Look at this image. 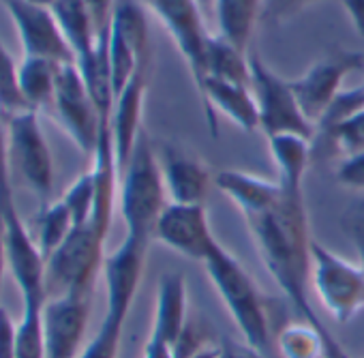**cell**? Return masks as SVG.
Masks as SVG:
<instances>
[{
    "mask_svg": "<svg viewBox=\"0 0 364 358\" xmlns=\"http://www.w3.org/2000/svg\"><path fill=\"white\" fill-rule=\"evenodd\" d=\"M245 221L266 270L300 317L313 326L326 328L311 302L313 236L302 189L283 185V196L277 204Z\"/></svg>",
    "mask_w": 364,
    "mask_h": 358,
    "instance_id": "cell-1",
    "label": "cell"
},
{
    "mask_svg": "<svg viewBox=\"0 0 364 358\" xmlns=\"http://www.w3.org/2000/svg\"><path fill=\"white\" fill-rule=\"evenodd\" d=\"M204 268L221 302L238 326L245 343L259 356L272 358L274 332L268 305L247 268L221 243L206 258Z\"/></svg>",
    "mask_w": 364,
    "mask_h": 358,
    "instance_id": "cell-2",
    "label": "cell"
},
{
    "mask_svg": "<svg viewBox=\"0 0 364 358\" xmlns=\"http://www.w3.org/2000/svg\"><path fill=\"white\" fill-rule=\"evenodd\" d=\"M118 194L127 234L150 243L154 238L156 221L169 200L156 148L146 131H141L127 167L120 172Z\"/></svg>",
    "mask_w": 364,
    "mask_h": 358,
    "instance_id": "cell-3",
    "label": "cell"
},
{
    "mask_svg": "<svg viewBox=\"0 0 364 358\" xmlns=\"http://www.w3.org/2000/svg\"><path fill=\"white\" fill-rule=\"evenodd\" d=\"M105 241L92 223L75 226L71 236L46 260V290L54 296H90L105 262Z\"/></svg>",
    "mask_w": 364,
    "mask_h": 358,
    "instance_id": "cell-4",
    "label": "cell"
},
{
    "mask_svg": "<svg viewBox=\"0 0 364 358\" xmlns=\"http://www.w3.org/2000/svg\"><path fill=\"white\" fill-rule=\"evenodd\" d=\"M311 288L332 320L347 324L364 311V270L321 243L311 245Z\"/></svg>",
    "mask_w": 364,
    "mask_h": 358,
    "instance_id": "cell-5",
    "label": "cell"
},
{
    "mask_svg": "<svg viewBox=\"0 0 364 358\" xmlns=\"http://www.w3.org/2000/svg\"><path fill=\"white\" fill-rule=\"evenodd\" d=\"M251 93L259 112V131L266 137L281 133H298L315 137L313 122L304 116L289 80L277 75L257 54H249Z\"/></svg>",
    "mask_w": 364,
    "mask_h": 358,
    "instance_id": "cell-6",
    "label": "cell"
},
{
    "mask_svg": "<svg viewBox=\"0 0 364 358\" xmlns=\"http://www.w3.org/2000/svg\"><path fill=\"white\" fill-rule=\"evenodd\" d=\"M7 133L14 172L41 204H50L54 189V157L39 112L31 110L9 118Z\"/></svg>",
    "mask_w": 364,
    "mask_h": 358,
    "instance_id": "cell-7",
    "label": "cell"
},
{
    "mask_svg": "<svg viewBox=\"0 0 364 358\" xmlns=\"http://www.w3.org/2000/svg\"><path fill=\"white\" fill-rule=\"evenodd\" d=\"M50 114L56 118L60 129L71 137V142L77 146L80 152L86 157H92L101 129L105 122L103 120L80 69L75 65H63L58 71V82H56V95Z\"/></svg>",
    "mask_w": 364,
    "mask_h": 358,
    "instance_id": "cell-8",
    "label": "cell"
},
{
    "mask_svg": "<svg viewBox=\"0 0 364 358\" xmlns=\"http://www.w3.org/2000/svg\"><path fill=\"white\" fill-rule=\"evenodd\" d=\"M364 65V54L343 48L326 50L298 80H291V90L313 127L321 120L334 97L343 90V82Z\"/></svg>",
    "mask_w": 364,
    "mask_h": 358,
    "instance_id": "cell-9",
    "label": "cell"
},
{
    "mask_svg": "<svg viewBox=\"0 0 364 358\" xmlns=\"http://www.w3.org/2000/svg\"><path fill=\"white\" fill-rule=\"evenodd\" d=\"M169 33L180 56L185 58L196 86L204 80V52L210 37L204 24V9L198 0H139Z\"/></svg>",
    "mask_w": 364,
    "mask_h": 358,
    "instance_id": "cell-10",
    "label": "cell"
},
{
    "mask_svg": "<svg viewBox=\"0 0 364 358\" xmlns=\"http://www.w3.org/2000/svg\"><path fill=\"white\" fill-rule=\"evenodd\" d=\"M5 238H7V258L9 273L22 294L24 307H43L48 300L46 290V256L41 253L33 230L18 211V204L5 209Z\"/></svg>",
    "mask_w": 364,
    "mask_h": 358,
    "instance_id": "cell-11",
    "label": "cell"
},
{
    "mask_svg": "<svg viewBox=\"0 0 364 358\" xmlns=\"http://www.w3.org/2000/svg\"><path fill=\"white\" fill-rule=\"evenodd\" d=\"M154 238L178 256L204 264L219 241L213 234L204 204H167L161 213Z\"/></svg>",
    "mask_w": 364,
    "mask_h": 358,
    "instance_id": "cell-12",
    "label": "cell"
},
{
    "mask_svg": "<svg viewBox=\"0 0 364 358\" xmlns=\"http://www.w3.org/2000/svg\"><path fill=\"white\" fill-rule=\"evenodd\" d=\"M16 24L24 56L46 58L58 65H75V56L52 14V9L28 5L24 0H0Z\"/></svg>",
    "mask_w": 364,
    "mask_h": 358,
    "instance_id": "cell-13",
    "label": "cell"
},
{
    "mask_svg": "<svg viewBox=\"0 0 364 358\" xmlns=\"http://www.w3.org/2000/svg\"><path fill=\"white\" fill-rule=\"evenodd\" d=\"M148 241L124 234V241L105 256L103 262V279H105V315L118 317L127 322L129 311L135 302L137 290L141 285Z\"/></svg>",
    "mask_w": 364,
    "mask_h": 358,
    "instance_id": "cell-14",
    "label": "cell"
},
{
    "mask_svg": "<svg viewBox=\"0 0 364 358\" xmlns=\"http://www.w3.org/2000/svg\"><path fill=\"white\" fill-rule=\"evenodd\" d=\"M90 320V296H54L43 305L46 358H80Z\"/></svg>",
    "mask_w": 364,
    "mask_h": 358,
    "instance_id": "cell-15",
    "label": "cell"
},
{
    "mask_svg": "<svg viewBox=\"0 0 364 358\" xmlns=\"http://www.w3.org/2000/svg\"><path fill=\"white\" fill-rule=\"evenodd\" d=\"M156 154L167 200L171 204H204L210 187L215 185V174L210 167L193 152L173 144H161Z\"/></svg>",
    "mask_w": 364,
    "mask_h": 358,
    "instance_id": "cell-16",
    "label": "cell"
},
{
    "mask_svg": "<svg viewBox=\"0 0 364 358\" xmlns=\"http://www.w3.org/2000/svg\"><path fill=\"white\" fill-rule=\"evenodd\" d=\"M146 90H148V67H141L131 78V82L124 86V90L114 99L109 129H112V142H114L118 172H122L127 167V163L135 150V144L144 131L141 116H144Z\"/></svg>",
    "mask_w": 364,
    "mask_h": 358,
    "instance_id": "cell-17",
    "label": "cell"
},
{
    "mask_svg": "<svg viewBox=\"0 0 364 358\" xmlns=\"http://www.w3.org/2000/svg\"><path fill=\"white\" fill-rule=\"evenodd\" d=\"M206 120L213 135H217V116L215 112L225 114L238 129L247 133L259 131V112L251 86H240L219 78H206L198 88Z\"/></svg>",
    "mask_w": 364,
    "mask_h": 358,
    "instance_id": "cell-18",
    "label": "cell"
},
{
    "mask_svg": "<svg viewBox=\"0 0 364 358\" xmlns=\"http://www.w3.org/2000/svg\"><path fill=\"white\" fill-rule=\"evenodd\" d=\"M215 187L240 211L245 219L268 211L283 196V185L279 181H268L242 169L215 172Z\"/></svg>",
    "mask_w": 364,
    "mask_h": 358,
    "instance_id": "cell-19",
    "label": "cell"
},
{
    "mask_svg": "<svg viewBox=\"0 0 364 358\" xmlns=\"http://www.w3.org/2000/svg\"><path fill=\"white\" fill-rule=\"evenodd\" d=\"M189 324V290L182 273H165L159 283L150 335L167 345H176L182 330Z\"/></svg>",
    "mask_w": 364,
    "mask_h": 358,
    "instance_id": "cell-20",
    "label": "cell"
},
{
    "mask_svg": "<svg viewBox=\"0 0 364 358\" xmlns=\"http://www.w3.org/2000/svg\"><path fill=\"white\" fill-rule=\"evenodd\" d=\"M52 14L75 56L77 69L88 67L101 52H107V46H99L86 0H56Z\"/></svg>",
    "mask_w": 364,
    "mask_h": 358,
    "instance_id": "cell-21",
    "label": "cell"
},
{
    "mask_svg": "<svg viewBox=\"0 0 364 358\" xmlns=\"http://www.w3.org/2000/svg\"><path fill=\"white\" fill-rule=\"evenodd\" d=\"M341 343L332 337V332L319 326L302 322H289L274 332L272 356L277 358H328L338 352Z\"/></svg>",
    "mask_w": 364,
    "mask_h": 358,
    "instance_id": "cell-22",
    "label": "cell"
},
{
    "mask_svg": "<svg viewBox=\"0 0 364 358\" xmlns=\"http://www.w3.org/2000/svg\"><path fill=\"white\" fill-rule=\"evenodd\" d=\"M217 35L249 54L257 22L262 20V0H213Z\"/></svg>",
    "mask_w": 364,
    "mask_h": 358,
    "instance_id": "cell-23",
    "label": "cell"
},
{
    "mask_svg": "<svg viewBox=\"0 0 364 358\" xmlns=\"http://www.w3.org/2000/svg\"><path fill=\"white\" fill-rule=\"evenodd\" d=\"M272 163L279 172L277 181L291 189H302L313 154V139L298 133H281L266 137Z\"/></svg>",
    "mask_w": 364,
    "mask_h": 358,
    "instance_id": "cell-24",
    "label": "cell"
},
{
    "mask_svg": "<svg viewBox=\"0 0 364 358\" xmlns=\"http://www.w3.org/2000/svg\"><path fill=\"white\" fill-rule=\"evenodd\" d=\"M206 78H219V80L234 82L240 86H251L249 54L240 52L238 48L221 39L217 33H210L206 41V52H204V80Z\"/></svg>",
    "mask_w": 364,
    "mask_h": 358,
    "instance_id": "cell-25",
    "label": "cell"
},
{
    "mask_svg": "<svg viewBox=\"0 0 364 358\" xmlns=\"http://www.w3.org/2000/svg\"><path fill=\"white\" fill-rule=\"evenodd\" d=\"M63 65L46 60V58H31L24 56L20 63V86L24 99L31 110L35 112H50L56 95L58 71Z\"/></svg>",
    "mask_w": 364,
    "mask_h": 358,
    "instance_id": "cell-26",
    "label": "cell"
},
{
    "mask_svg": "<svg viewBox=\"0 0 364 358\" xmlns=\"http://www.w3.org/2000/svg\"><path fill=\"white\" fill-rule=\"evenodd\" d=\"M73 230H75V221H73L67 204L63 200H58V202H50V204L41 206V211L35 219L33 236H35L41 253L48 260L71 236Z\"/></svg>",
    "mask_w": 364,
    "mask_h": 358,
    "instance_id": "cell-27",
    "label": "cell"
},
{
    "mask_svg": "<svg viewBox=\"0 0 364 358\" xmlns=\"http://www.w3.org/2000/svg\"><path fill=\"white\" fill-rule=\"evenodd\" d=\"M24 112H31V107L20 86V63L14 60L9 50L0 41V116L9 120Z\"/></svg>",
    "mask_w": 364,
    "mask_h": 358,
    "instance_id": "cell-28",
    "label": "cell"
},
{
    "mask_svg": "<svg viewBox=\"0 0 364 358\" xmlns=\"http://www.w3.org/2000/svg\"><path fill=\"white\" fill-rule=\"evenodd\" d=\"M60 200L67 204L75 226L90 223L92 215H95V204H97V185H95L92 169H88L82 176H77Z\"/></svg>",
    "mask_w": 364,
    "mask_h": 358,
    "instance_id": "cell-29",
    "label": "cell"
},
{
    "mask_svg": "<svg viewBox=\"0 0 364 358\" xmlns=\"http://www.w3.org/2000/svg\"><path fill=\"white\" fill-rule=\"evenodd\" d=\"M317 135H321L336 152H341L343 159L362 154L364 152V110Z\"/></svg>",
    "mask_w": 364,
    "mask_h": 358,
    "instance_id": "cell-30",
    "label": "cell"
},
{
    "mask_svg": "<svg viewBox=\"0 0 364 358\" xmlns=\"http://www.w3.org/2000/svg\"><path fill=\"white\" fill-rule=\"evenodd\" d=\"M43 307H24L18 322V354L16 358H46L43 347Z\"/></svg>",
    "mask_w": 364,
    "mask_h": 358,
    "instance_id": "cell-31",
    "label": "cell"
},
{
    "mask_svg": "<svg viewBox=\"0 0 364 358\" xmlns=\"http://www.w3.org/2000/svg\"><path fill=\"white\" fill-rule=\"evenodd\" d=\"M124 322L112 315H105L97 335L84 345L80 358H118L120 339H122Z\"/></svg>",
    "mask_w": 364,
    "mask_h": 358,
    "instance_id": "cell-32",
    "label": "cell"
},
{
    "mask_svg": "<svg viewBox=\"0 0 364 358\" xmlns=\"http://www.w3.org/2000/svg\"><path fill=\"white\" fill-rule=\"evenodd\" d=\"M364 110V86H355V88H343L334 101L330 103V107L326 110V114L321 116V120L315 125V135L323 133L328 129H332L334 125L351 118L353 114Z\"/></svg>",
    "mask_w": 364,
    "mask_h": 358,
    "instance_id": "cell-33",
    "label": "cell"
},
{
    "mask_svg": "<svg viewBox=\"0 0 364 358\" xmlns=\"http://www.w3.org/2000/svg\"><path fill=\"white\" fill-rule=\"evenodd\" d=\"M16 204L14 194V167L9 154V133L7 120L0 116V213Z\"/></svg>",
    "mask_w": 364,
    "mask_h": 358,
    "instance_id": "cell-34",
    "label": "cell"
},
{
    "mask_svg": "<svg viewBox=\"0 0 364 358\" xmlns=\"http://www.w3.org/2000/svg\"><path fill=\"white\" fill-rule=\"evenodd\" d=\"M317 3L323 0H262V20L266 24H283Z\"/></svg>",
    "mask_w": 364,
    "mask_h": 358,
    "instance_id": "cell-35",
    "label": "cell"
},
{
    "mask_svg": "<svg viewBox=\"0 0 364 358\" xmlns=\"http://www.w3.org/2000/svg\"><path fill=\"white\" fill-rule=\"evenodd\" d=\"M341 228L351 238L360 258V266L364 270V198L347 206V211L341 215Z\"/></svg>",
    "mask_w": 364,
    "mask_h": 358,
    "instance_id": "cell-36",
    "label": "cell"
},
{
    "mask_svg": "<svg viewBox=\"0 0 364 358\" xmlns=\"http://www.w3.org/2000/svg\"><path fill=\"white\" fill-rule=\"evenodd\" d=\"M86 7L92 16L99 46H109V28H112L116 0H86Z\"/></svg>",
    "mask_w": 364,
    "mask_h": 358,
    "instance_id": "cell-37",
    "label": "cell"
},
{
    "mask_svg": "<svg viewBox=\"0 0 364 358\" xmlns=\"http://www.w3.org/2000/svg\"><path fill=\"white\" fill-rule=\"evenodd\" d=\"M336 181L343 187L364 191V152L353 154V157H345L341 161V165L336 169Z\"/></svg>",
    "mask_w": 364,
    "mask_h": 358,
    "instance_id": "cell-38",
    "label": "cell"
},
{
    "mask_svg": "<svg viewBox=\"0 0 364 358\" xmlns=\"http://www.w3.org/2000/svg\"><path fill=\"white\" fill-rule=\"evenodd\" d=\"M18 354V324L5 307H0V358H16Z\"/></svg>",
    "mask_w": 364,
    "mask_h": 358,
    "instance_id": "cell-39",
    "label": "cell"
},
{
    "mask_svg": "<svg viewBox=\"0 0 364 358\" xmlns=\"http://www.w3.org/2000/svg\"><path fill=\"white\" fill-rule=\"evenodd\" d=\"M221 347V358H264L257 352H253L247 343H234L232 339H223L219 343Z\"/></svg>",
    "mask_w": 364,
    "mask_h": 358,
    "instance_id": "cell-40",
    "label": "cell"
},
{
    "mask_svg": "<svg viewBox=\"0 0 364 358\" xmlns=\"http://www.w3.org/2000/svg\"><path fill=\"white\" fill-rule=\"evenodd\" d=\"M353 28L364 37V0H341Z\"/></svg>",
    "mask_w": 364,
    "mask_h": 358,
    "instance_id": "cell-41",
    "label": "cell"
},
{
    "mask_svg": "<svg viewBox=\"0 0 364 358\" xmlns=\"http://www.w3.org/2000/svg\"><path fill=\"white\" fill-rule=\"evenodd\" d=\"M141 358H173V349H171V345H167L159 337L150 335L148 341H146V347H144V356Z\"/></svg>",
    "mask_w": 364,
    "mask_h": 358,
    "instance_id": "cell-42",
    "label": "cell"
},
{
    "mask_svg": "<svg viewBox=\"0 0 364 358\" xmlns=\"http://www.w3.org/2000/svg\"><path fill=\"white\" fill-rule=\"evenodd\" d=\"M9 273V258H7V238H5V221L0 215V292L5 285V277Z\"/></svg>",
    "mask_w": 364,
    "mask_h": 358,
    "instance_id": "cell-43",
    "label": "cell"
},
{
    "mask_svg": "<svg viewBox=\"0 0 364 358\" xmlns=\"http://www.w3.org/2000/svg\"><path fill=\"white\" fill-rule=\"evenodd\" d=\"M189 358H221V347L219 345H206V347H202L200 352H196L193 356H189Z\"/></svg>",
    "mask_w": 364,
    "mask_h": 358,
    "instance_id": "cell-44",
    "label": "cell"
},
{
    "mask_svg": "<svg viewBox=\"0 0 364 358\" xmlns=\"http://www.w3.org/2000/svg\"><path fill=\"white\" fill-rule=\"evenodd\" d=\"M28 5H35V7H46V9H52L56 0H24Z\"/></svg>",
    "mask_w": 364,
    "mask_h": 358,
    "instance_id": "cell-45",
    "label": "cell"
},
{
    "mask_svg": "<svg viewBox=\"0 0 364 358\" xmlns=\"http://www.w3.org/2000/svg\"><path fill=\"white\" fill-rule=\"evenodd\" d=\"M198 3H200V7L204 9V14H206L208 9H213V0H198Z\"/></svg>",
    "mask_w": 364,
    "mask_h": 358,
    "instance_id": "cell-46",
    "label": "cell"
}]
</instances>
